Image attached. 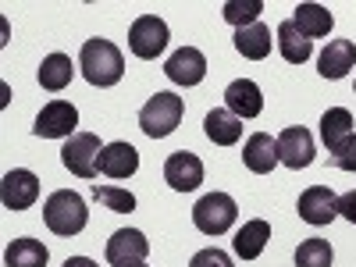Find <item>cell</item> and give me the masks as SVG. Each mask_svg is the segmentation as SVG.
I'll use <instances>...</instances> for the list:
<instances>
[{
  "instance_id": "cell-25",
  "label": "cell",
  "mask_w": 356,
  "mask_h": 267,
  "mask_svg": "<svg viewBox=\"0 0 356 267\" xmlns=\"http://www.w3.org/2000/svg\"><path fill=\"white\" fill-rule=\"evenodd\" d=\"M50 260V250L40 243V239H15L8 250H4V264L8 267H47Z\"/></svg>"
},
{
  "instance_id": "cell-33",
  "label": "cell",
  "mask_w": 356,
  "mask_h": 267,
  "mask_svg": "<svg viewBox=\"0 0 356 267\" xmlns=\"http://www.w3.org/2000/svg\"><path fill=\"white\" fill-rule=\"evenodd\" d=\"M132 267H146V264H132Z\"/></svg>"
},
{
  "instance_id": "cell-7",
  "label": "cell",
  "mask_w": 356,
  "mask_h": 267,
  "mask_svg": "<svg viewBox=\"0 0 356 267\" xmlns=\"http://www.w3.org/2000/svg\"><path fill=\"white\" fill-rule=\"evenodd\" d=\"M75 125H79L75 104H68V100H50V104L36 114L33 132H36L40 139H72V136H75Z\"/></svg>"
},
{
  "instance_id": "cell-15",
  "label": "cell",
  "mask_w": 356,
  "mask_h": 267,
  "mask_svg": "<svg viewBox=\"0 0 356 267\" xmlns=\"http://www.w3.org/2000/svg\"><path fill=\"white\" fill-rule=\"evenodd\" d=\"M243 164L253 175H271L282 161H278V139H271L267 132H253L243 146Z\"/></svg>"
},
{
  "instance_id": "cell-5",
  "label": "cell",
  "mask_w": 356,
  "mask_h": 267,
  "mask_svg": "<svg viewBox=\"0 0 356 267\" xmlns=\"http://www.w3.org/2000/svg\"><path fill=\"white\" fill-rule=\"evenodd\" d=\"M171 33H168V22L157 18V15H143L132 22L129 29V50L139 57V61H157V57L164 54Z\"/></svg>"
},
{
  "instance_id": "cell-19",
  "label": "cell",
  "mask_w": 356,
  "mask_h": 267,
  "mask_svg": "<svg viewBox=\"0 0 356 267\" xmlns=\"http://www.w3.org/2000/svg\"><path fill=\"white\" fill-rule=\"evenodd\" d=\"M203 132H207V139H211L214 146H235L239 136H243V122L228 107H214L211 114L203 118Z\"/></svg>"
},
{
  "instance_id": "cell-29",
  "label": "cell",
  "mask_w": 356,
  "mask_h": 267,
  "mask_svg": "<svg viewBox=\"0 0 356 267\" xmlns=\"http://www.w3.org/2000/svg\"><path fill=\"white\" fill-rule=\"evenodd\" d=\"M189 267H232V257L221 253L218 246H211V250H200V253L189 260Z\"/></svg>"
},
{
  "instance_id": "cell-1",
  "label": "cell",
  "mask_w": 356,
  "mask_h": 267,
  "mask_svg": "<svg viewBox=\"0 0 356 267\" xmlns=\"http://www.w3.org/2000/svg\"><path fill=\"white\" fill-rule=\"evenodd\" d=\"M79 72H82V79L89 86L111 89V86L122 82V75H125V57H122V50H118L111 40L93 36V40H86L82 50H79Z\"/></svg>"
},
{
  "instance_id": "cell-32",
  "label": "cell",
  "mask_w": 356,
  "mask_h": 267,
  "mask_svg": "<svg viewBox=\"0 0 356 267\" xmlns=\"http://www.w3.org/2000/svg\"><path fill=\"white\" fill-rule=\"evenodd\" d=\"M65 267H100V264H93L89 257H68V260H65Z\"/></svg>"
},
{
  "instance_id": "cell-12",
  "label": "cell",
  "mask_w": 356,
  "mask_h": 267,
  "mask_svg": "<svg viewBox=\"0 0 356 267\" xmlns=\"http://www.w3.org/2000/svg\"><path fill=\"white\" fill-rule=\"evenodd\" d=\"M164 75L175 82V86H200L203 79H207V57H203V50H196V47H182V50H175L171 57H168V65H164Z\"/></svg>"
},
{
  "instance_id": "cell-9",
  "label": "cell",
  "mask_w": 356,
  "mask_h": 267,
  "mask_svg": "<svg viewBox=\"0 0 356 267\" xmlns=\"http://www.w3.org/2000/svg\"><path fill=\"white\" fill-rule=\"evenodd\" d=\"M146 253H150V243H146V235L136 232V228H118L107 239V264L111 267L146 264Z\"/></svg>"
},
{
  "instance_id": "cell-18",
  "label": "cell",
  "mask_w": 356,
  "mask_h": 267,
  "mask_svg": "<svg viewBox=\"0 0 356 267\" xmlns=\"http://www.w3.org/2000/svg\"><path fill=\"white\" fill-rule=\"evenodd\" d=\"M267 243H271V225H267L264 218H253V221H246L239 232H235L232 250H235L239 260H257L267 250Z\"/></svg>"
},
{
  "instance_id": "cell-3",
  "label": "cell",
  "mask_w": 356,
  "mask_h": 267,
  "mask_svg": "<svg viewBox=\"0 0 356 267\" xmlns=\"http://www.w3.org/2000/svg\"><path fill=\"white\" fill-rule=\"evenodd\" d=\"M182 114H186V100L178 93H154L139 111V129L150 139H164L182 125Z\"/></svg>"
},
{
  "instance_id": "cell-6",
  "label": "cell",
  "mask_w": 356,
  "mask_h": 267,
  "mask_svg": "<svg viewBox=\"0 0 356 267\" xmlns=\"http://www.w3.org/2000/svg\"><path fill=\"white\" fill-rule=\"evenodd\" d=\"M100 154H104V146H100V136L93 132H75L68 143H65V150H61V161L72 175L79 178H97L100 175Z\"/></svg>"
},
{
  "instance_id": "cell-4",
  "label": "cell",
  "mask_w": 356,
  "mask_h": 267,
  "mask_svg": "<svg viewBox=\"0 0 356 267\" xmlns=\"http://www.w3.org/2000/svg\"><path fill=\"white\" fill-rule=\"evenodd\" d=\"M235 218H239V207L228 193H207L196 207H193V225L203 232V235H225Z\"/></svg>"
},
{
  "instance_id": "cell-28",
  "label": "cell",
  "mask_w": 356,
  "mask_h": 267,
  "mask_svg": "<svg viewBox=\"0 0 356 267\" xmlns=\"http://www.w3.org/2000/svg\"><path fill=\"white\" fill-rule=\"evenodd\" d=\"M93 200L104 203L107 211H114V214L136 211V196H132L129 189H118V186H93Z\"/></svg>"
},
{
  "instance_id": "cell-27",
  "label": "cell",
  "mask_w": 356,
  "mask_h": 267,
  "mask_svg": "<svg viewBox=\"0 0 356 267\" xmlns=\"http://www.w3.org/2000/svg\"><path fill=\"white\" fill-rule=\"evenodd\" d=\"M264 11V0H228L221 8L225 22L235 25V29H246V25H257V15Z\"/></svg>"
},
{
  "instance_id": "cell-10",
  "label": "cell",
  "mask_w": 356,
  "mask_h": 267,
  "mask_svg": "<svg viewBox=\"0 0 356 267\" xmlns=\"http://www.w3.org/2000/svg\"><path fill=\"white\" fill-rule=\"evenodd\" d=\"M296 211H300V218L307 225H314V228L332 225L339 218V196L328 186H310V189H303L300 203H296Z\"/></svg>"
},
{
  "instance_id": "cell-17",
  "label": "cell",
  "mask_w": 356,
  "mask_h": 267,
  "mask_svg": "<svg viewBox=\"0 0 356 267\" xmlns=\"http://www.w3.org/2000/svg\"><path fill=\"white\" fill-rule=\"evenodd\" d=\"M139 171V150L132 143H107L100 154V175L107 178H132Z\"/></svg>"
},
{
  "instance_id": "cell-22",
  "label": "cell",
  "mask_w": 356,
  "mask_h": 267,
  "mask_svg": "<svg viewBox=\"0 0 356 267\" xmlns=\"http://www.w3.org/2000/svg\"><path fill=\"white\" fill-rule=\"evenodd\" d=\"M292 22L300 25V33H303L310 43H314V40H321V36H328V33H332V25H335L332 11L324 8V4H296Z\"/></svg>"
},
{
  "instance_id": "cell-8",
  "label": "cell",
  "mask_w": 356,
  "mask_h": 267,
  "mask_svg": "<svg viewBox=\"0 0 356 267\" xmlns=\"http://www.w3.org/2000/svg\"><path fill=\"white\" fill-rule=\"evenodd\" d=\"M0 200H4L8 211H29V207L40 200V178L29 168L8 171L4 182H0Z\"/></svg>"
},
{
  "instance_id": "cell-20",
  "label": "cell",
  "mask_w": 356,
  "mask_h": 267,
  "mask_svg": "<svg viewBox=\"0 0 356 267\" xmlns=\"http://www.w3.org/2000/svg\"><path fill=\"white\" fill-rule=\"evenodd\" d=\"M349 136H353V114L346 107H328V111H324V118H321V139H324V146H328L332 157L349 143Z\"/></svg>"
},
{
  "instance_id": "cell-23",
  "label": "cell",
  "mask_w": 356,
  "mask_h": 267,
  "mask_svg": "<svg viewBox=\"0 0 356 267\" xmlns=\"http://www.w3.org/2000/svg\"><path fill=\"white\" fill-rule=\"evenodd\" d=\"M235 50H239L246 61H264V57L271 54V29H267L264 22L235 29Z\"/></svg>"
},
{
  "instance_id": "cell-14",
  "label": "cell",
  "mask_w": 356,
  "mask_h": 267,
  "mask_svg": "<svg viewBox=\"0 0 356 267\" xmlns=\"http://www.w3.org/2000/svg\"><path fill=\"white\" fill-rule=\"evenodd\" d=\"M225 107L239 118H257L260 111H264V97H260V86L253 82V79H235V82H228V89H225Z\"/></svg>"
},
{
  "instance_id": "cell-13",
  "label": "cell",
  "mask_w": 356,
  "mask_h": 267,
  "mask_svg": "<svg viewBox=\"0 0 356 267\" xmlns=\"http://www.w3.org/2000/svg\"><path fill=\"white\" fill-rule=\"evenodd\" d=\"M278 161L292 171H300V168H310L314 164V136L300 125V129H285L278 136Z\"/></svg>"
},
{
  "instance_id": "cell-16",
  "label": "cell",
  "mask_w": 356,
  "mask_h": 267,
  "mask_svg": "<svg viewBox=\"0 0 356 267\" xmlns=\"http://www.w3.org/2000/svg\"><path fill=\"white\" fill-rule=\"evenodd\" d=\"M349 68H356V43L353 40H332L324 47V54L317 57V72L324 79H346Z\"/></svg>"
},
{
  "instance_id": "cell-26",
  "label": "cell",
  "mask_w": 356,
  "mask_h": 267,
  "mask_svg": "<svg viewBox=\"0 0 356 267\" xmlns=\"http://www.w3.org/2000/svg\"><path fill=\"white\" fill-rule=\"evenodd\" d=\"M335 253L328 239H303L296 250V267H332Z\"/></svg>"
},
{
  "instance_id": "cell-21",
  "label": "cell",
  "mask_w": 356,
  "mask_h": 267,
  "mask_svg": "<svg viewBox=\"0 0 356 267\" xmlns=\"http://www.w3.org/2000/svg\"><path fill=\"white\" fill-rule=\"evenodd\" d=\"M275 43H278V50H282V57H285L289 65H307V61H310V54H314V43L300 33V25H296L292 18L278 25Z\"/></svg>"
},
{
  "instance_id": "cell-31",
  "label": "cell",
  "mask_w": 356,
  "mask_h": 267,
  "mask_svg": "<svg viewBox=\"0 0 356 267\" xmlns=\"http://www.w3.org/2000/svg\"><path fill=\"white\" fill-rule=\"evenodd\" d=\"M339 214H342L349 225H356V189L346 193V196H339Z\"/></svg>"
},
{
  "instance_id": "cell-11",
  "label": "cell",
  "mask_w": 356,
  "mask_h": 267,
  "mask_svg": "<svg viewBox=\"0 0 356 267\" xmlns=\"http://www.w3.org/2000/svg\"><path fill=\"white\" fill-rule=\"evenodd\" d=\"M164 182L175 189V193H193L200 189L203 182V161L189 150H175L168 161H164Z\"/></svg>"
},
{
  "instance_id": "cell-24",
  "label": "cell",
  "mask_w": 356,
  "mask_h": 267,
  "mask_svg": "<svg viewBox=\"0 0 356 267\" xmlns=\"http://www.w3.org/2000/svg\"><path fill=\"white\" fill-rule=\"evenodd\" d=\"M75 79V68H72V57L68 54H47L43 65H40V86L47 93H61L68 89Z\"/></svg>"
},
{
  "instance_id": "cell-2",
  "label": "cell",
  "mask_w": 356,
  "mask_h": 267,
  "mask_svg": "<svg viewBox=\"0 0 356 267\" xmlns=\"http://www.w3.org/2000/svg\"><path fill=\"white\" fill-rule=\"evenodd\" d=\"M43 221L54 235H61V239H72L79 235L86 225H89V211H86V200L75 193V189H57L47 196L43 203Z\"/></svg>"
},
{
  "instance_id": "cell-30",
  "label": "cell",
  "mask_w": 356,
  "mask_h": 267,
  "mask_svg": "<svg viewBox=\"0 0 356 267\" xmlns=\"http://www.w3.org/2000/svg\"><path fill=\"white\" fill-rule=\"evenodd\" d=\"M332 164H335V168H342V171H353V175H356V132L349 136V143L342 146V150L332 157Z\"/></svg>"
}]
</instances>
